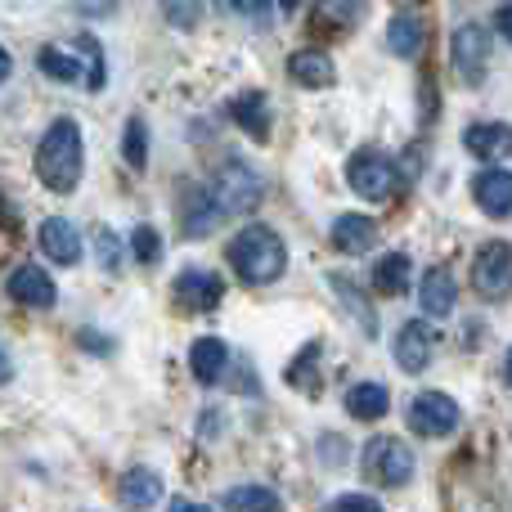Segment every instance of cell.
I'll list each match as a JSON object with an SVG mask.
<instances>
[{"instance_id": "cell-1", "label": "cell", "mask_w": 512, "mask_h": 512, "mask_svg": "<svg viewBox=\"0 0 512 512\" xmlns=\"http://www.w3.org/2000/svg\"><path fill=\"white\" fill-rule=\"evenodd\" d=\"M36 176L54 194H72L81 180V131L72 117H54L36 144Z\"/></svg>"}, {"instance_id": "cell-2", "label": "cell", "mask_w": 512, "mask_h": 512, "mask_svg": "<svg viewBox=\"0 0 512 512\" xmlns=\"http://www.w3.org/2000/svg\"><path fill=\"white\" fill-rule=\"evenodd\" d=\"M225 256H230L234 274H239L243 283H252V288L274 283L283 274V265H288V248H283V239L270 230V225H243V230L230 239Z\"/></svg>"}, {"instance_id": "cell-3", "label": "cell", "mask_w": 512, "mask_h": 512, "mask_svg": "<svg viewBox=\"0 0 512 512\" xmlns=\"http://www.w3.org/2000/svg\"><path fill=\"white\" fill-rule=\"evenodd\" d=\"M207 198H212V207L225 216H248L256 203H261V180H256L252 167H243V162H230V167H221V176L207 185Z\"/></svg>"}, {"instance_id": "cell-4", "label": "cell", "mask_w": 512, "mask_h": 512, "mask_svg": "<svg viewBox=\"0 0 512 512\" xmlns=\"http://www.w3.org/2000/svg\"><path fill=\"white\" fill-rule=\"evenodd\" d=\"M364 472H369L373 486L400 490L414 477V454H409V445L396 441V436H378V441H369V450H364Z\"/></svg>"}, {"instance_id": "cell-5", "label": "cell", "mask_w": 512, "mask_h": 512, "mask_svg": "<svg viewBox=\"0 0 512 512\" xmlns=\"http://www.w3.org/2000/svg\"><path fill=\"white\" fill-rule=\"evenodd\" d=\"M346 180H351V189L360 198H369V203H387V198L400 189V171L373 149L355 153V158L346 162Z\"/></svg>"}, {"instance_id": "cell-6", "label": "cell", "mask_w": 512, "mask_h": 512, "mask_svg": "<svg viewBox=\"0 0 512 512\" xmlns=\"http://www.w3.org/2000/svg\"><path fill=\"white\" fill-rule=\"evenodd\" d=\"M472 288L486 301L508 297L512 292V248L508 243H486V248L477 252V261H472Z\"/></svg>"}, {"instance_id": "cell-7", "label": "cell", "mask_w": 512, "mask_h": 512, "mask_svg": "<svg viewBox=\"0 0 512 512\" xmlns=\"http://www.w3.org/2000/svg\"><path fill=\"white\" fill-rule=\"evenodd\" d=\"M450 54H454V77H459L463 86H481V81H486V59H490V36H486V27L463 23L459 32H454Z\"/></svg>"}, {"instance_id": "cell-8", "label": "cell", "mask_w": 512, "mask_h": 512, "mask_svg": "<svg viewBox=\"0 0 512 512\" xmlns=\"http://www.w3.org/2000/svg\"><path fill=\"white\" fill-rule=\"evenodd\" d=\"M409 427L418 436H450L459 427V405H454L445 391H423L409 405Z\"/></svg>"}, {"instance_id": "cell-9", "label": "cell", "mask_w": 512, "mask_h": 512, "mask_svg": "<svg viewBox=\"0 0 512 512\" xmlns=\"http://www.w3.org/2000/svg\"><path fill=\"white\" fill-rule=\"evenodd\" d=\"M9 297H14L18 306L50 310L54 301H59V292H54V279L41 270V265H18V270L9 274Z\"/></svg>"}, {"instance_id": "cell-10", "label": "cell", "mask_w": 512, "mask_h": 512, "mask_svg": "<svg viewBox=\"0 0 512 512\" xmlns=\"http://www.w3.org/2000/svg\"><path fill=\"white\" fill-rule=\"evenodd\" d=\"M472 198L481 212L490 216H512V171L486 167L481 176H472Z\"/></svg>"}, {"instance_id": "cell-11", "label": "cell", "mask_w": 512, "mask_h": 512, "mask_svg": "<svg viewBox=\"0 0 512 512\" xmlns=\"http://www.w3.org/2000/svg\"><path fill=\"white\" fill-rule=\"evenodd\" d=\"M454 297H459L454 274L445 270V265H432V270L423 274V288H418V306H423V315L427 319H445L454 310Z\"/></svg>"}, {"instance_id": "cell-12", "label": "cell", "mask_w": 512, "mask_h": 512, "mask_svg": "<svg viewBox=\"0 0 512 512\" xmlns=\"http://www.w3.org/2000/svg\"><path fill=\"white\" fill-rule=\"evenodd\" d=\"M41 252L50 256V261H59V265H77L81 261V234H77V225H72L68 216H50V221L41 225Z\"/></svg>"}, {"instance_id": "cell-13", "label": "cell", "mask_w": 512, "mask_h": 512, "mask_svg": "<svg viewBox=\"0 0 512 512\" xmlns=\"http://www.w3.org/2000/svg\"><path fill=\"white\" fill-rule=\"evenodd\" d=\"M221 279H216L212 270H185L176 279V301L185 310H212L216 301H221Z\"/></svg>"}, {"instance_id": "cell-14", "label": "cell", "mask_w": 512, "mask_h": 512, "mask_svg": "<svg viewBox=\"0 0 512 512\" xmlns=\"http://www.w3.org/2000/svg\"><path fill=\"white\" fill-rule=\"evenodd\" d=\"M463 144H468L472 158L499 162V158H508V153H512V131H508L504 122H477V126H468Z\"/></svg>"}, {"instance_id": "cell-15", "label": "cell", "mask_w": 512, "mask_h": 512, "mask_svg": "<svg viewBox=\"0 0 512 512\" xmlns=\"http://www.w3.org/2000/svg\"><path fill=\"white\" fill-rule=\"evenodd\" d=\"M225 364H230V351H225L221 337H198V342L189 346V369H194V378L203 382V387H216V382L225 378Z\"/></svg>"}, {"instance_id": "cell-16", "label": "cell", "mask_w": 512, "mask_h": 512, "mask_svg": "<svg viewBox=\"0 0 512 512\" xmlns=\"http://www.w3.org/2000/svg\"><path fill=\"white\" fill-rule=\"evenodd\" d=\"M432 351H436V342L423 324H405L396 333V364L405 373H423L432 364Z\"/></svg>"}, {"instance_id": "cell-17", "label": "cell", "mask_w": 512, "mask_h": 512, "mask_svg": "<svg viewBox=\"0 0 512 512\" xmlns=\"http://www.w3.org/2000/svg\"><path fill=\"white\" fill-rule=\"evenodd\" d=\"M117 495H122L126 508L144 512V508L162 504V477L158 472H149V468H131L122 481H117Z\"/></svg>"}, {"instance_id": "cell-18", "label": "cell", "mask_w": 512, "mask_h": 512, "mask_svg": "<svg viewBox=\"0 0 512 512\" xmlns=\"http://www.w3.org/2000/svg\"><path fill=\"white\" fill-rule=\"evenodd\" d=\"M288 77L306 90H324V86H333V59L324 50H297L288 59Z\"/></svg>"}, {"instance_id": "cell-19", "label": "cell", "mask_w": 512, "mask_h": 512, "mask_svg": "<svg viewBox=\"0 0 512 512\" xmlns=\"http://www.w3.org/2000/svg\"><path fill=\"white\" fill-rule=\"evenodd\" d=\"M409 279H414V265H409L405 252H387L378 265H373V288H378L382 297H405Z\"/></svg>"}, {"instance_id": "cell-20", "label": "cell", "mask_w": 512, "mask_h": 512, "mask_svg": "<svg viewBox=\"0 0 512 512\" xmlns=\"http://www.w3.org/2000/svg\"><path fill=\"white\" fill-rule=\"evenodd\" d=\"M391 409V391L378 387V382H360V387L346 391V414L360 418V423H378Z\"/></svg>"}, {"instance_id": "cell-21", "label": "cell", "mask_w": 512, "mask_h": 512, "mask_svg": "<svg viewBox=\"0 0 512 512\" xmlns=\"http://www.w3.org/2000/svg\"><path fill=\"white\" fill-rule=\"evenodd\" d=\"M333 248L337 252H351V256L369 252L373 248V221H369V216H360V212L337 216V221H333Z\"/></svg>"}, {"instance_id": "cell-22", "label": "cell", "mask_w": 512, "mask_h": 512, "mask_svg": "<svg viewBox=\"0 0 512 512\" xmlns=\"http://www.w3.org/2000/svg\"><path fill=\"white\" fill-rule=\"evenodd\" d=\"M423 18L418 14H396L387 23V50L391 54H400V59H414L418 50H423Z\"/></svg>"}, {"instance_id": "cell-23", "label": "cell", "mask_w": 512, "mask_h": 512, "mask_svg": "<svg viewBox=\"0 0 512 512\" xmlns=\"http://www.w3.org/2000/svg\"><path fill=\"white\" fill-rule=\"evenodd\" d=\"M225 508L230 512H279L283 504L270 486H234L230 495H225Z\"/></svg>"}, {"instance_id": "cell-24", "label": "cell", "mask_w": 512, "mask_h": 512, "mask_svg": "<svg viewBox=\"0 0 512 512\" xmlns=\"http://www.w3.org/2000/svg\"><path fill=\"white\" fill-rule=\"evenodd\" d=\"M234 122L248 126L256 140H265V131H270V108H265L261 95H243V99H234Z\"/></svg>"}, {"instance_id": "cell-25", "label": "cell", "mask_w": 512, "mask_h": 512, "mask_svg": "<svg viewBox=\"0 0 512 512\" xmlns=\"http://www.w3.org/2000/svg\"><path fill=\"white\" fill-rule=\"evenodd\" d=\"M216 225H221V212H216V207H212V198H207V189H198V194L189 198L185 230H189V234H194V239H198V234H212Z\"/></svg>"}, {"instance_id": "cell-26", "label": "cell", "mask_w": 512, "mask_h": 512, "mask_svg": "<svg viewBox=\"0 0 512 512\" xmlns=\"http://www.w3.org/2000/svg\"><path fill=\"white\" fill-rule=\"evenodd\" d=\"M126 162H131L135 171H144L149 167V131H144V122L140 117H131V122H126Z\"/></svg>"}, {"instance_id": "cell-27", "label": "cell", "mask_w": 512, "mask_h": 512, "mask_svg": "<svg viewBox=\"0 0 512 512\" xmlns=\"http://www.w3.org/2000/svg\"><path fill=\"white\" fill-rule=\"evenodd\" d=\"M41 68H45V77H54V81H77V59L72 54H63V50H54V45H45L41 50Z\"/></svg>"}, {"instance_id": "cell-28", "label": "cell", "mask_w": 512, "mask_h": 512, "mask_svg": "<svg viewBox=\"0 0 512 512\" xmlns=\"http://www.w3.org/2000/svg\"><path fill=\"white\" fill-rule=\"evenodd\" d=\"M77 50L90 59V77H86V86H90V90H99V86L108 81V72H104V50L95 45V36H77Z\"/></svg>"}, {"instance_id": "cell-29", "label": "cell", "mask_w": 512, "mask_h": 512, "mask_svg": "<svg viewBox=\"0 0 512 512\" xmlns=\"http://www.w3.org/2000/svg\"><path fill=\"white\" fill-rule=\"evenodd\" d=\"M131 252H135V261H144V265H153V261H158V252H162L158 230H149V225H140V230L131 234Z\"/></svg>"}, {"instance_id": "cell-30", "label": "cell", "mask_w": 512, "mask_h": 512, "mask_svg": "<svg viewBox=\"0 0 512 512\" xmlns=\"http://www.w3.org/2000/svg\"><path fill=\"white\" fill-rule=\"evenodd\" d=\"M328 512H382V504H373L369 495H342L328 504Z\"/></svg>"}, {"instance_id": "cell-31", "label": "cell", "mask_w": 512, "mask_h": 512, "mask_svg": "<svg viewBox=\"0 0 512 512\" xmlns=\"http://www.w3.org/2000/svg\"><path fill=\"white\" fill-rule=\"evenodd\" d=\"M95 243H99V256H104V270H117V265H122V256H117V234L95 230Z\"/></svg>"}, {"instance_id": "cell-32", "label": "cell", "mask_w": 512, "mask_h": 512, "mask_svg": "<svg viewBox=\"0 0 512 512\" xmlns=\"http://www.w3.org/2000/svg\"><path fill=\"white\" fill-rule=\"evenodd\" d=\"M162 14H167L171 23L189 27V23H194V18H198V5H167V9H162Z\"/></svg>"}, {"instance_id": "cell-33", "label": "cell", "mask_w": 512, "mask_h": 512, "mask_svg": "<svg viewBox=\"0 0 512 512\" xmlns=\"http://www.w3.org/2000/svg\"><path fill=\"white\" fill-rule=\"evenodd\" d=\"M495 27H499V36L512 45V5H499L495 9Z\"/></svg>"}, {"instance_id": "cell-34", "label": "cell", "mask_w": 512, "mask_h": 512, "mask_svg": "<svg viewBox=\"0 0 512 512\" xmlns=\"http://www.w3.org/2000/svg\"><path fill=\"white\" fill-rule=\"evenodd\" d=\"M167 512H207L203 504H194V499H171Z\"/></svg>"}, {"instance_id": "cell-35", "label": "cell", "mask_w": 512, "mask_h": 512, "mask_svg": "<svg viewBox=\"0 0 512 512\" xmlns=\"http://www.w3.org/2000/svg\"><path fill=\"white\" fill-rule=\"evenodd\" d=\"M9 77V54H5V45H0V81Z\"/></svg>"}, {"instance_id": "cell-36", "label": "cell", "mask_w": 512, "mask_h": 512, "mask_svg": "<svg viewBox=\"0 0 512 512\" xmlns=\"http://www.w3.org/2000/svg\"><path fill=\"white\" fill-rule=\"evenodd\" d=\"M9 378V360H5V351H0V382Z\"/></svg>"}, {"instance_id": "cell-37", "label": "cell", "mask_w": 512, "mask_h": 512, "mask_svg": "<svg viewBox=\"0 0 512 512\" xmlns=\"http://www.w3.org/2000/svg\"><path fill=\"white\" fill-rule=\"evenodd\" d=\"M508 382H512V351H508Z\"/></svg>"}]
</instances>
